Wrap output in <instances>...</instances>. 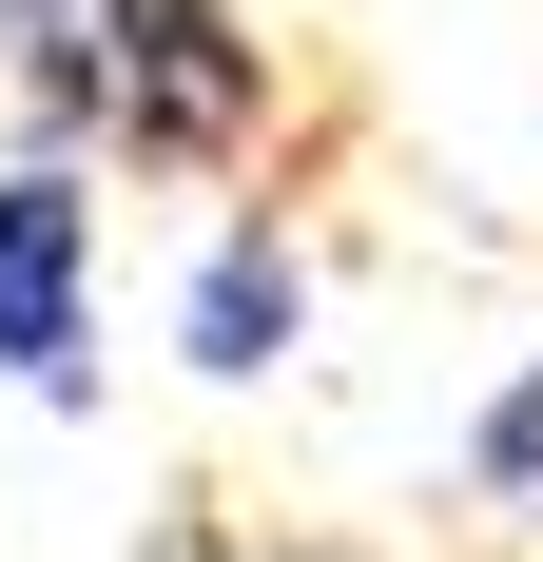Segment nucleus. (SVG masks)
I'll list each match as a JSON object with an SVG mask.
<instances>
[{
	"label": "nucleus",
	"mask_w": 543,
	"mask_h": 562,
	"mask_svg": "<svg viewBox=\"0 0 543 562\" xmlns=\"http://www.w3.org/2000/svg\"><path fill=\"white\" fill-rule=\"evenodd\" d=\"M98 330H117L98 156L78 136H20L0 156V389L20 407H98Z\"/></svg>",
	"instance_id": "nucleus-2"
},
{
	"label": "nucleus",
	"mask_w": 543,
	"mask_h": 562,
	"mask_svg": "<svg viewBox=\"0 0 543 562\" xmlns=\"http://www.w3.org/2000/svg\"><path fill=\"white\" fill-rule=\"evenodd\" d=\"M291 330H311V233H291V194H233L195 233V272H175V369L195 389H272Z\"/></svg>",
	"instance_id": "nucleus-3"
},
{
	"label": "nucleus",
	"mask_w": 543,
	"mask_h": 562,
	"mask_svg": "<svg viewBox=\"0 0 543 562\" xmlns=\"http://www.w3.org/2000/svg\"><path fill=\"white\" fill-rule=\"evenodd\" d=\"M0 98L117 175H253L291 58L253 40V0H0Z\"/></svg>",
	"instance_id": "nucleus-1"
},
{
	"label": "nucleus",
	"mask_w": 543,
	"mask_h": 562,
	"mask_svg": "<svg viewBox=\"0 0 543 562\" xmlns=\"http://www.w3.org/2000/svg\"><path fill=\"white\" fill-rule=\"evenodd\" d=\"M466 505H486V524H543V349L466 407Z\"/></svg>",
	"instance_id": "nucleus-4"
}]
</instances>
